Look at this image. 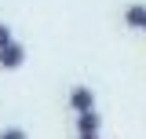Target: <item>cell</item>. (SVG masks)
I'll use <instances>...</instances> for the list:
<instances>
[{"mask_svg": "<svg viewBox=\"0 0 146 139\" xmlns=\"http://www.w3.org/2000/svg\"><path fill=\"white\" fill-rule=\"evenodd\" d=\"M70 110L73 114H84V110H95V92H91L88 84H73L70 88Z\"/></svg>", "mask_w": 146, "mask_h": 139, "instance_id": "6da1fadb", "label": "cell"}, {"mask_svg": "<svg viewBox=\"0 0 146 139\" xmlns=\"http://www.w3.org/2000/svg\"><path fill=\"white\" fill-rule=\"evenodd\" d=\"M22 62H26V44L11 40L7 48H0V70H7V73H11V70H18Z\"/></svg>", "mask_w": 146, "mask_h": 139, "instance_id": "7a4b0ae2", "label": "cell"}, {"mask_svg": "<svg viewBox=\"0 0 146 139\" xmlns=\"http://www.w3.org/2000/svg\"><path fill=\"white\" fill-rule=\"evenodd\" d=\"M77 139H102V136H77Z\"/></svg>", "mask_w": 146, "mask_h": 139, "instance_id": "52a82bcc", "label": "cell"}, {"mask_svg": "<svg viewBox=\"0 0 146 139\" xmlns=\"http://www.w3.org/2000/svg\"><path fill=\"white\" fill-rule=\"evenodd\" d=\"M102 132V117H99V110H84V114H77V136H99Z\"/></svg>", "mask_w": 146, "mask_h": 139, "instance_id": "3957f363", "label": "cell"}, {"mask_svg": "<svg viewBox=\"0 0 146 139\" xmlns=\"http://www.w3.org/2000/svg\"><path fill=\"white\" fill-rule=\"evenodd\" d=\"M0 139H29V132H26V128H18V124H11V128H4V132H0Z\"/></svg>", "mask_w": 146, "mask_h": 139, "instance_id": "5b68a950", "label": "cell"}, {"mask_svg": "<svg viewBox=\"0 0 146 139\" xmlns=\"http://www.w3.org/2000/svg\"><path fill=\"white\" fill-rule=\"evenodd\" d=\"M11 40H15V37H11V26H7V22H0V48H7Z\"/></svg>", "mask_w": 146, "mask_h": 139, "instance_id": "8992f818", "label": "cell"}, {"mask_svg": "<svg viewBox=\"0 0 146 139\" xmlns=\"http://www.w3.org/2000/svg\"><path fill=\"white\" fill-rule=\"evenodd\" d=\"M124 26L146 33V4H128V7H124Z\"/></svg>", "mask_w": 146, "mask_h": 139, "instance_id": "277c9868", "label": "cell"}]
</instances>
